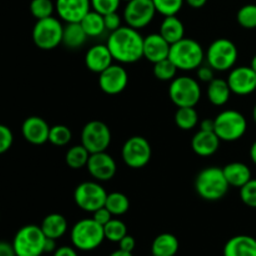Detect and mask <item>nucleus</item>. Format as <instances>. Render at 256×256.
Listing matches in <instances>:
<instances>
[{
    "label": "nucleus",
    "instance_id": "nucleus-1",
    "mask_svg": "<svg viewBox=\"0 0 256 256\" xmlns=\"http://www.w3.org/2000/svg\"><path fill=\"white\" fill-rule=\"evenodd\" d=\"M106 45L114 60L122 64H134L144 58V38L134 28L122 26L112 32Z\"/></svg>",
    "mask_w": 256,
    "mask_h": 256
},
{
    "label": "nucleus",
    "instance_id": "nucleus-2",
    "mask_svg": "<svg viewBox=\"0 0 256 256\" xmlns=\"http://www.w3.org/2000/svg\"><path fill=\"white\" fill-rule=\"evenodd\" d=\"M230 185L222 169L218 166L205 168L195 179V190L206 202H219L229 192Z\"/></svg>",
    "mask_w": 256,
    "mask_h": 256
},
{
    "label": "nucleus",
    "instance_id": "nucleus-3",
    "mask_svg": "<svg viewBox=\"0 0 256 256\" xmlns=\"http://www.w3.org/2000/svg\"><path fill=\"white\" fill-rule=\"evenodd\" d=\"M169 59L182 72H192L200 68L204 62L205 52L199 42L184 38L170 48Z\"/></svg>",
    "mask_w": 256,
    "mask_h": 256
},
{
    "label": "nucleus",
    "instance_id": "nucleus-4",
    "mask_svg": "<svg viewBox=\"0 0 256 256\" xmlns=\"http://www.w3.org/2000/svg\"><path fill=\"white\" fill-rule=\"evenodd\" d=\"M72 246L79 252H92L104 242V226L94 219H82L70 232Z\"/></svg>",
    "mask_w": 256,
    "mask_h": 256
},
{
    "label": "nucleus",
    "instance_id": "nucleus-5",
    "mask_svg": "<svg viewBox=\"0 0 256 256\" xmlns=\"http://www.w3.org/2000/svg\"><path fill=\"white\" fill-rule=\"evenodd\" d=\"M214 132L222 142H238L246 134L248 120L236 110H224L215 118Z\"/></svg>",
    "mask_w": 256,
    "mask_h": 256
},
{
    "label": "nucleus",
    "instance_id": "nucleus-6",
    "mask_svg": "<svg viewBox=\"0 0 256 256\" xmlns=\"http://www.w3.org/2000/svg\"><path fill=\"white\" fill-rule=\"evenodd\" d=\"M46 236L38 225L22 226L12 240L16 256H42L45 254Z\"/></svg>",
    "mask_w": 256,
    "mask_h": 256
},
{
    "label": "nucleus",
    "instance_id": "nucleus-7",
    "mask_svg": "<svg viewBox=\"0 0 256 256\" xmlns=\"http://www.w3.org/2000/svg\"><path fill=\"white\" fill-rule=\"evenodd\" d=\"M205 58L208 60V64L215 72H229V70L234 69L235 64H236L238 58H239V50L232 40L220 38L212 42L205 54Z\"/></svg>",
    "mask_w": 256,
    "mask_h": 256
},
{
    "label": "nucleus",
    "instance_id": "nucleus-8",
    "mask_svg": "<svg viewBox=\"0 0 256 256\" xmlns=\"http://www.w3.org/2000/svg\"><path fill=\"white\" fill-rule=\"evenodd\" d=\"M169 98L178 108H195L202 99V88L194 78L176 76L170 84Z\"/></svg>",
    "mask_w": 256,
    "mask_h": 256
},
{
    "label": "nucleus",
    "instance_id": "nucleus-9",
    "mask_svg": "<svg viewBox=\"0 0 256 256\" xmlns=\"http://www.w3.org/2000/svg\"><path fill=\"white\" fill-rule=\"evenodd\" d=\"M64 25L54 16L36 20L32 29V42L42 50H54L62 44Z\"/></svg>",
    "mask_w": 256,
    "mask_h": 256
},
{
    "label": "nucleus",
    "instance_id": "nucleus-10",
    "mask_svg": "<svg viewBox=\"0 0 256 256\" xmlns=\"http://www.w3.org/2000/svg\"><path fill=\"white\" fill-rule=\"evenodd\" d=\"M108 192L99 182H85L76 186L74 192L75 204L86 212H95L105 206Z\"/></svg>",
    "mask_w": 256,
    "mask_h": 256
},
{
    "label": "nucleus",
    "instance_id": "nucleus-11",
    "mask_svg": "<svg viewBox=\"0 0 256 256\" xmlns=\"http://www.w3.org/2000/svg\"><path fill=\"white\" fill-rule=\"evenodd\" d=\"M112 132L105 122L99 120L89 122L82 132V145L90 152H106L112 144Z\"/></svg>",
    "mask_w": 256,
    "mask_h": 256
},
{
    "label": "nucleus",
    "instance_id": "nucleus-12",
    "mask_svg": "<svg viewBox=\"0 0 256 256\" xmlns=\"http://www.w3.org/2000/svg\"><path fill=\"white\" fill-rule=\"evenodd\" d=\"M152 149L144 136H132L125 142L122 149V158L125 165L132 169H142L152 160Z\"/></svg>",
    "mask_w": 256,
    "mask_h": 256
},
{
    "label": "nucleus",
    "instance_id": "nucleus-13",
    "mask_svg": "<svg viewBox=\"0 0 256 256\" xmlns=\"http://www.w3.org/2000/svg\"><path fill=\"white\" fill-rule=\"evenodd\" d=\"M156 12L152 0H129L122 18L128 26L140 30L152 24Z\"/></svg>",
    "mask_w": 256,
    "mask_h": 256
},
{
    "label": "nucleus",
    "instance_id": "nucleus-14",
    "mask_svg": "<svg viewBox=\"0 0 256 256\" xmlns=\"http://www.w3.org/2000/svg\"><path fill=\"white\" fill-rule=\"evenodd\" d=\"M129 84V74L122 65H114L108 68L99 74V86L105 94L118 95L124 92Z\"/></svg>",
    "mask_w": 256,
    "mask_h": 256
},
{
    "label": "nucleus",
    "instance_id": "nucleus-15",
    "mask_svg": "<svg viewBox=\"0 0 256 256\" xmlns=\"http://www.w3.org/2000/svg\"><path fill=\"white\" fill-rule=\"evenodd\" d=\"M228 84L232 94L246 96L256 92V72L252 66L234 68L230 70Z\"/></svg>",
    "mask_w": 256,
    "mask_h": 256
},
{
    "label": "nucleus",
    "instance_id": "nucleus-16",
    "mask_svg": "<svg viewBox=\"0 0 256 256\" xmlns=\"http://www.w3.org/2000/svg\"><path fill=\"white\" fill-rule=\"evenodd\" d=\"M86 169L89 174L94 178L96 182H109L116 174V162L114 158L106 152L90 154L89 162H88Z\"/></svg>",
    "mask_w": 256,
    "mask_h": 256
},
{
    "label": "nucleus",
    "instance_id": "nucleus-17",
    "mask_svg": "<svg viewBox=\"0 0 256 256\" xmlns=\"http://www.w3.org/2000/svg\"><path fill=\"white\" fill-rule=\"evenodd\" d=\"M56 12L65 22H80L92 10L90 0H56Z\"/></svg>",
    "mask_w": 256,
    "mask_h": 256
},
{
    "label": "nucleus",
    "instance_id": "nucleus-18",
    "mask_svg": "<svg viewBox=\"0 0 256 256\" xmlns=\"http://www.w3.org/2000/svg\"><path fill=\"white\" fill-rule=\"evenodd\" d=\"M49 124L40 116H30L22 122V132L24 139L32 145H44L49 142Z\"/></svg>",
    "mask_w": 256,
    "mask_h": 256
},
{
    "label": "nucleus",
    "instance_id": "nucleus-19",
    "mask_svg": "<svg viewBox=\"0 0 256 256\" xmlns=\"http://www.w3.org/2000/svg\"><path fill=\"white\" fill-rule=\"evenodd\" d=\"M172 45L159 34H150L144 38V58L148 62H159L169 58Z\"/></svg>",
    "mask_w": 256,
    "mask_h": 256
},
{
    "label": "nucleus",
    "instance_id": "nucleus-20",
    "mask_svg": "<svg viewBox=\"0 0 256 256\" xmlns=\"http://www.w3.org/2000/svg\"><path fill=\"white\" fill-rule=\"evenodd\" d=\"M112 52H110L108 45H94L88 50L86 55H85V65L88 69L92 72L100 74L104 70L112 65Z\"/></svg>",
    "mask_w": 256,
    "mask_h": 256
},
{
    "label": "nucleus",
    "instance_id": "nucleus-21",
    "mask_svg": "<svg viewBox=\"0 0 256 256\" xmlns=\"http://www.w3.org/2000/svg\"><path fill=\"white\" fill-rule=\"evenodd\" d=\"M220 142H222V140L215 134V132L199 130L192 138V148L196 155L208 158L214 155L220 149Z\"/></svg>",
    "mask_w": 256,
    "mask_h": 256
},
{
    "label": "nucleus",
    "instance_id": "nucleus-22",
    "mask_svg": "<svg viewBox=\"0 0 256 256\" xmlns=\"http://www.w3.org/2000/svg\"><path fill=\"white\" fill-rule=\"evenodd\" d=\"M224 256H256V239L249 235L232 238L224 246Z\"/></svg>",
    "mask_w": 256,
    "mask_h": 256
},
{
    "label": "nucleus",
    "instance_id": "nucleus-23",
    "mask_svg": "<svg viewBox=\"0 0 256 256\" xmlns=\"http://www.w3.org/2000/svg\"><path fill=\"white\" fill-rule=\"evenodd\" d=\"M222 172L232 188L240 189L252 179V170L244 162H230L222 168Z\"/></svg>",
    "mask_w": 256,
    "mask_h": 256
},
{
    "label": "nucleus",
    "instance_id": "nucleus-24",
    "mask_svg": "<svg viewBox=\"0 0 256 256\" xmlns=\"http://www.w3.org/2000/svg\"><path fill=\"white\" fill-rule=\"evenodd\" d=\"M40 228L46 238L59 240L66 234L69 225H68V220L64 215L54 212V214H49L44 218Z\"/></svg>",
    "mask_w": 256,
    "mask_h": 256
},
{
    "label": "nucleus",
    "instance_id": "nucleus-25",
    "mask_svg": "<svg viewBox=\"0 0 256 256\" xmlns=\"http://www.w3.org/2000/svg\"><path fill=\"white\" fill-rule=\"evenodd\" d=\"M159 34L169 42L170 45L175 44V42H180L185 38V26L182 24V20L176 16H165L162 20V25H160Z\"/></svg>",
    "mask_w": 256,
    "mask_h": 256
},
{
    "label": "nucleus",
    "instance_id": "nucleus-26",
    "mask_svg": "<svg viewBox=\"0 0 256 256\" xmlns=\"http://www.w3.org/2000/svg\"><path fill=\"white\" fill-rule=\"evenodd\" d=\"M180 242L175 235L170 232L158 235L152 245V255L155 256H175L179 252Z\"/></svg>",
    "mask_w": 256,
    "mask_h": 256
},
{
    "label": "nucleus",
    "instance_id": "nucleus-27",
    "mask_svg": "<svg viewBox=\"0 0 256 256\" xmlns=\"http://www.w3.org/2000/svg\"><path fill=\"white\" fill-rule=\"evenodd\" d=\"M208 99L215 106H224L229 102L232 98V89H230L228 80L214 79L209 82L208 86Z\"/></svg>",
    "mask_w": 256,
    "mask_h": 256
},
{
    "label": "nucleus",
    "instance_id": "nucleus-28",
    "mask_svg": "<svg viewBox=\"0 0 256 256\" xmlns=\"http://www.w3.org/2000/svg\"><path fill=\"white\" fill-rule=\"evenodd\" d=\"M88 34L80 22H66L62 32V44L69 49H79L86 42Z\"/></svg>",
    "mask_w": 256,
    "mask_h": 256
},
{
    "label": "nucleus",
    "instance_id": "nucleus-29",
    "mask_svg": "<svg viewBox=\"0 0 256 256\" xmlns=\"http://www.w3.org/2000/svg\"><path fill=\"white\" fill-rule=\"evenodd\" d=\"M82 29L85 30V32L88 34L89 38H98L100 35L104 34V32L106 30L105 28V22H104V15L99 14L95 10H90L86 15L84 16V19L80 22Z\"/></svg>",
    "mask_w": 256,
    "mask_h": 256
},
{
    "label": "nucleus",
    "instance_id": "nucleus-30",
    "mask_svg": "<svg viewBox=\"0 0 256 256\" xmlns=\"http://www.w3.org/2000/svg\"><path fill=\"white\" fill-rule=\"evenodd\" d=\"M174 119L176 126L185 132L195 129L199 124V114L195 108H178Z\"/></svg>",
    "mask_w": 256,
    "mask_h": 256
},
{
    "label": "nucleus",
    "instance_id": "nucleus-31",
    "mask_svg": "<svg viewBox=\"0 0 256 256\" xmlns=\"http://www.w3.org/2000/svg\"><path fill=\"white\" fill-rule=\"evenodd\" d=\"M105 208L112 212V216H122L129 212L130 200L122 192H110V194H108Z\"/></svg>",
    "mask_w": 256,
    "mask_h": 256
},
{
    "label": "nucleus",
    "instance_id": "nucleus-32",
    "mask_svg": "<svg viewBox=\"0 0 256 256\" xmlns=\"http://www.w3.org/2000/svg\"><path fill=\"white\" fill-rule=\"evenodd\" d=\"M90 152L85 149L82 145H75L70 148L65 155V162L68 166L72 170H80L82 168H86L89 162Z\"/></svg>",
    "mask_w": 256,
    "mask_h": 256
},
{
    "label": "nucleus",
    "instance_id": "nucleus-33",
    "mask_svg": "<svg viewBox=\"0 0 256 256\" xmlns=\"http://www.w3.org/2000/svg\"><path fill=\"white\" fill-rule=\"evenodd\" d=\"M178 70L179 69L176 65L168 58L162 62H155L152 72H154V76L160 82H172L176 78Z\"/></svg>",
    "mask_w": 256,
    "mask_h": 256
},
{
    "label": "nucleus",
    "instance_id": "nucleus-34",
    "mask_svg": "<svg viewBox=\"0 0 256 256\" xmlns=\"http://www.w3.org/2000/svg\"><path fill=\"white\" fill-rule=\"evenodd\" d=\"M105 239L112 242H119L120 240L128 235V228L124 222L112 218L106 225H104Z\"/></svg>",
    "mask_w": 256,
    "mask_h": 256
},
{
    "label": "nucleus",
    "instance_id": "nucleus-35",
    "mask_svg": "<svg viewBox=\"0 0 256 256\" xmlns=\"http://www.w3.org/2000/svg\"><path fill=\"white\" fill-rule=\"evenodd\" d=\"M56 8L52 0H32L30 2V12L36 20L52 16Z\"/></svg>",
    "mask_w": 256,
    "mask_h": 256
},
{
    "label": "nucleus",
    "instance_id": "nucleus-36",
    "mask_svg": "<svg viewBox=\"0 0 256 256\" xmlns=\"http://www.w3.org/2000/svg\"><path fill=\"white\" fill-rule=\"evenodd\" d=\"M72 139V132L66 125H54L50 128L49 142L55 146H66Z\"/></svg>",
    "mask_w": 256,
    "mask_h": 256
},
{
    "label": "nucleus",
    "instance_id": "nucleus-37",
    "mask_svg": "<svg viewBox=\"0 0 256 256\" xmlns=\"http://www.w3.org/2000/svg\"><path fill=\"white\" fill-rule=\"evenodd\" d=\"M236 20L244 29H256V4H248L240 8L236 14Z\"/></svg>",
    "mask_w": 256,
    "mask_h": 256
},
{
    "label": "nucleus",
    "instance_id": "nucleus-38",
    "mask_svg": "<svg viewBox=\"0 0 256 256\" xmlns=\"http://www.w3.org/2000/svg\"><path fill=\"white\" fill-rule=\"evenodd\" d=\"M155 9L162 16L176 15L182 9L185 0H152Z\"/></svg>",
    "mask_w": 256,
    "mask_h": 256
},
{
    "label": "nucleus",
    "instance_id": "nucleus-39",
    "mask_svg": "<svg viewBox=\"0 0 256 256\" xmlns=\"http://www.w3.org/2000/svg\"><path fill=\"white\" fill-rule=\"evenodd\" d=\"M240 199L246 206L256 209V179H252L240 188Z\"/></svg>",
    "mask_w": 256,
    "mask_h": 256
},
{
    "label": "nucleus",
    "instance_id": "nucleus-40",
    "mask_svg": "<svg viewBox=\"0 0 256 256\" xmlns=\"http://www.w3.org/2000/svg\"><path fill=\"white\" fill-rule=\"evenodd\" d=\"M92 10L102 15H108L119 10L122 0H90Z\"/></svg>",
    "mask_w": 256,
    "mask_h": 256
},
{
    "label": "nucleus",
    "instance_id": "nucleus-41",
    "mask_svg": "<svg viewBox=\"0 0 256 256\" xmlns=\"http://www.w3.org/2000/svg\"><path fill=\"white\" fill-rule=\"evenodd\" d=\"M12 144H14V135L10 128L0 124V155L9 152Z\"/></svg>",
    "mask_w": 256,
    "mask_h": 256
},
{
    "label": "nucleus",
    "instance_id": "nucleus-42",
    "mask_svg": "<svg viewBox=\"0 0 256 256\" xmlns=\"http://www.w3.org/2000/svg\"><path fill=\"white\" fill-rule=\"evenodd\" d=\"M104 22H105V28H106L108 32H115V30L122 28V16L118 14V12L104 15Z\"/></svg>",
    "mask_w": 256,
    "mask_h": 256
},
{
    "label": "nucleus",
    "instance_id": "nucleus-43",
    "mask_svg": "<svg viewBox=\"0 0 256 256\" xmlns=\"http://www.w3.org/2000/svg\"><path fill=\"white\" fill-rule=\"evenodd\" d=\"M196 75L200 82L209 84L210 82H212L215 79V70L209 64L202 65V66L196 69Z\"/></svg>",
    "mask_w": 256,
    "mask_h": 256
},
{
    "label": "nucleus",
    "instance_id": "nucleus-44",
    "mask_svg": "<svg viewBox=\"0 0 256 256\" xmlns=\"http://www.w3.org/2000/svg\"><path fill=\"white\" fill-rule=\"evenodd\" d=\"M92 219H94L96 222H99L100 225H102V226H104V225H106L108 222L112 219V212H110L109 210L104 206V208H102V209L96 210L95 212H92Z\"/></svg>",
    "mask_w": 256,
    "mask_h": 256
},
{
    "label": "nucleus",
    "instance_id": "nucleus-45",
    "mask_svg": "<svg viewBox=\"0 0 256 256\" xmlns=\"http://www.w3.org/2000/svg\"><path fill=\"white\" fill-rule=\"evenodd\" d=\"M119 249L122 250V252H132L136 248V242H135L134 238L132 235L128 234L126 236L122 238L119 242Z\"/></svg>",
    "mask_w": 256,
    "mask_h": 256
},
{
    "label": "nucleus",
    "instance_id": "nucleus-46",
    "mask_svg": "<svg viewBox=\"0 0 256 256\" xmlns=\"http://www.w3.org/2000/svg\"><path fill=\"white\" fill-rule=\"evenodd\" d=\"M52 256H79V254H78V250L75 248L62 246L58 248Z\"/></svg>",
    "mask_w": 256,
    "mask_h": 256
},
{
    "label": "nucleus",
    "instance_id": "nucleus-47",
    "mask_svg": "<svg viewBox=\"0 0 256 256\" xmlns=\"http://www.w3.org/2000/svg\"><path fill=\"white\" fill-rule=\"evenodd\" d=\"M0 256H16L12 242L10 244L8 242H0Z\"/></svg>",
    "mask_w": 256,
    "mask_h": 256
},
{
    "label": "nucleus",
    "instance_id": "nucleus-48",
    "mask_svg": "<svg viewBox=\"0 0 256 256\" xmlns=\"http://www.w3.org/2000/svg\"><path fill=\"white\" fill-rule=\"evenodd\" d=\"M215 129V119H205L200 122V130L205 132H214Z\"/></svg>",
    "mask_w": 256,
    "mask_h": 256
},
{
    "label": "nucleus",
    "instance_id": "nucleus-49",
    "mask_svg": "<svg viewBox=\"0 0 256 256\" xmlns=\"http://www.w3.org/2000/svg\"><path fill=\"white\" fill-rule=\"evenodd\" d=\"M56 249V240L46 238V242H45V254H54Z\"/></svg>",
    "mask_w": 256,
    "mask_h": 256
},
{
    "label": "nucleus",
    "instance_id": "nucleus-50",
    "mask_svg": "<svg viewBox=\"0 0 256 256\" xmlns=\"http://www.w3.org/2000/svg\"><path fill=\"white\" fill-rule=\"evenodd\" d=\"M185 2L192 9H202L206 5L208 0H185Z\"/></svg>",
    "mask_w": 256,
    "mask_h": 256
},
{
    "label": "nucleus",
    "instance_id": "nucleus-51",
    "mask_svg": "<svg viewBox=\"0 0 256 256\" xmlns=\"http://www.w3.org/2000/svg\"><path fill=\"white\" fill-rule=\"evenodd\" d=\"M250 158H252V162L256 165V142L250 148Z\"/></svg>",
    "mask_w": 256,
    "mask_h": 256
},
{
    "label": "nucleus",
    "instance_id": "nucleus-52",
    "mask_svg": "<svg viewBox=\"0 0 256 256\" xmlns=\"http://www.w3.org/2000/svg\"><path fill=\"white\" fill-rule=\"evenodd\" d=\"M109 256H134L132 252H122V250H116V252H112Z\"/></svg>",
    "mask_w": 256,
    "mask_h": 256
},
{
    "label": "nucleus",
    "instance_id": "nucleus-53",
    "mask_svg": "<svg viewBox=\"0 0 256 256\" xmlns=\"http://www.w3.org/2000/svg\"><path fill=\"white\" fill-rule=\"evenodd\" d=\"M250 66H252V69L256 72V55H254V58H252V64H250Z\"/></svg>",
    "mask_w": 256,
    "mask_h": 256
},
{
    "label": "nucleus",
    "instance_id": "nucleus-54",
    "mask_svg": "<svg viewBox=\"0 0 256 256\" xmlns=\"http://www.w3.org/2000/svg\"><path fill=\"white\" fill-rule=\"evenodd\" d=\"M252 118H254V122H255V124H256V104H255V106H254V110H252Z\"/></svg>",
    "mask_w": 256,
    "mask_h": 256
},
{
    "label": "nucleus",
    "instance_id": "nucleus-55",
    "mask_svg": "<svg viewBox=\"0 0 256 256\" xmlns=\"http://www.w3.org/2000/svg\"><path fill=\"white\" fill-rule=\"evenodd\" d=\"M125 2H129V0H125Z\"/></svg>",
    "mask_w": 256,
    "mask_h": 256
},
{
    "label": "nucleus",
    "instance_id": "nucleus-56",
    "mask_svg": "<svg viewBox=\"0 0 256 256\" xmlns=\"http://www.w3.org/2000/svg\"><path fill=\"white\" fill-rule=\"evenodd\" d=\"M152 256H155V255H152Z\"/></svg>",
    "mask_w": 256,
    "mask_h": 256
}]
</instances>
